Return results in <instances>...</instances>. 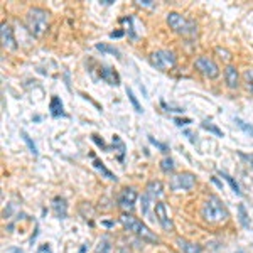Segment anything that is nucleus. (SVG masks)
<instances>
[{
    "label": "nucleus",
    "mask_w": 253,
    "mask_h": 253,
    "mask_svg": "<svg viewBox=\"0 0 253 253\" xmlns=\"http://www.w3.org/2000/svg\"><path fill=\"white\" fill-rule=\"evenodd\" d=\"M22 138H24V142L27 144V147H29V152H31V154L34 155V157H37V147H35V144L32 142V138L26 134V132H22Z\"/></svg>",
    "instance_id": "23"
},
{
    "label": "nucleus",
    "mask_w": 253,
    "mask_h": 253,
    "mask_svg": "<svg viewBox=\"0 0 253 253\" xmlns=\"http://www.w3.org/2000/svg\"><path fill=\"white\" fill-rule=\"evenodd\" d=\"M149 142H151L152 145H155V147H157L160 152H164V154H167V152H169V145H166V144H162V142L155 140V138L151 137V135H149Z\"/></svg>",
    "instance_id": "28"
},
{
    "label": "nucleus",
    "mask_w": 253,
    "mask_h": 253,
    "mask_svg": "<svg viewBox=\"0 0 253 253\" xmlns=\"http://www.w3.org/2000/svg\"><path fill=\"white\" fill-rule=\"evenodd\" d=\"M145 191H147L145 194H149L152 199H157L164 194V184L160 181H151L145 187Z\"/></svg>",
    "instance_id": "14"
},
{
    "label": "nucleus",
    "mask_w": 253,
    "mask_h": 253,
    "mask_svg": "<svg viewBox=\"0 0 253 253\" xmlns=\"http://www.w3.org/2000/svg\"><path fill=\"white\" fill-rule=\"evenodd\" d=\"M201 213H202V218L213 224L223 223L230 218V213H228L226 206L223 204V201L218 196H209L204 204H202Z\"/></svg>",
    "instance_id": "2"
},
{
    "label": "nucleus",
    "mask_w": 253,
    "mask_h": 253,
    "mask_svg": "<svg viewBox=\"0 0 253 253\" xmlns=\"http://www.w3.org/2000/svg\"><path fill=\"white\" fill-rule=\"evenodd\" d=\"M127 96H128V100H130V101H132V105H134L135 112H137V113H142V106H140V103L137 101V98H135L134 91H132L130 88H127Z\"/></svg>",
    "instance_id": "25"
},
{
    "label": "nucleus",
    "mask_w": 253,
    "mask_h": 253,
    "mask_svg": "<svg viewBox=\"0 0 253 253\" xmlns=\"http://www.w3.org/2000/svg\"><path fill=\"white\" fill-rule=\"evenodd\" d=\"M118 221L122 223V226L125 228L127 231H130V233L137 235V236L142 238V240L151 241V243H159V238L155 236V235L152 233L151 230H149L147 224L142 223L140 219H137L135 216L128 215V213H123V215L118 218Z\"/></svg>",
    "instance_id": "3"
},
{
    "label": "nucleus",
    "mask_w": 253,
    "mask_h": 253,
    "mask_svg": "<svg viewBox=\"0 0 253 253\" xmlns=\"http://www.w3.org/2000/svg\"><path fill=\"white\" fill-rule=\"evenodd\" d=\"M49 110H51V115L52 117L64 115V112H63V101L58 98V96H52V98H51V103H49Z\"/></svg>",
    "instance_id": "16"
},
{
    "label": "nucleus",
    "mask_w": 253,
    "mask_h": 253,
    "mask_svg": "<svg viewBox=\"0 0 253 253\" xmlns=\"http://www.w3.org/2000/svg\"><path fill=\"white\" fill-rule=\"evenodd\" d=\"M201 127L204 128V130H208V132H211V134H215V135H218V137H223V132L219 130L218 127L216 125H213V123H209L208 120H204V122L201 123Z\"/></svg>",
    "instance_id": "24"
},
{
    "label": "nucleus",
    "mask_w": 253,
    "mask_h": 253,
    "mask_svg": "<svg viewBox=\"0 0 253 253\" xmlns=\"http://www.w3.org/2000/svg\"><path fill=\"white\" fill-rule=\"evenodd\" d=\"M184 135H186V137L189 138V140L192 142V144H196V138H194V135H192V132H189V130H184Z\"/></svg>",
    "instance_id": "34"
},
{
    "label": "nucleus",
    "mask_w": 253,
    "mask_h": 253,
    "mask_svg": "<svg viewBox=\"0 0 253 253\" xmlns=\"http://www.w3.org/2000/svg\"><path fill=\"white\" fill-rule=\"evenodd\" d=\"M149 61H151V64L155 69H160V71L172 69V67H176V63H177L174 52L167 51V49H159V51L152 52V54L149 56Z\"/></svg>",
    "instance_id": "5"
},
{
    "label": "nucleus",
    "mask_w": 253,
    "mask_h": 253,
    "mask_svg": "<svg viewBox=\"0 0 253 253\" xmlns=\"http://www.w3.org/2000/svg\"><path fill=\"white\" fill-rule=\"evenodd\" d=\"M122 35H123V31H115V32H112V34H110V37L115 39V37H122Z\"/></svg>",
    "instance_id": "35"
},
{
    "label": "nucleus",
    "mask_w": 253,
    "mask_h": 253,
    "mask_svg": "<svg viewBox=\"0 0 253 253\" xmlns=\"http://www.w3.org/2000/svg\"><path fill=\"white\" fill-rule=\"evenodd\" d=\"M243 80H245V83H247V86L250 88V90H253V67H250V69H245Z\"/></svg>",
    "instance_id": "29"
},
{
    "label": "nucleus",
    "mask_w": 253,
    "mask_h": 253,
    "mask_svg": "<svg viewBox=\"0 0 253 253\" xmlns=\"http://www.w3.org/2000/svg\"><path fill=\"white\" fill-rule=\"evenodd\" d=\"M194 66H196V69H198L199 73L204 74V76L209 78V80H215V78L219 76L218 64L213 61L211 58H208V56H199V58L194 61Z\"/></svg>",
    "instance_id": "7"
},
{
    "label": "nucleus",
    "mask_w": 253,
    "mask_h": 253,
    "mask_svg": "<svg viewBox=\"0 0 253 253\" xmlns=\"http://www.w3.org/2000/svg\"><path fill=\"white\" fill-rule=\"evenodd\" d=\"M95 253H112V243H110L108 238L103 236L101 240L98 241V245H96L95 248Z\"/></svg>",
    "instance_id": "17"
},
{
    "label": "nucleus",
    "mask_w": 253,
    "mask_h": 253,
    "mask_svg": "<svg viewBox=\"0 0 253 253\" xmlns=\"http://www.w3.org/2000/svg\"><path fill=\"white\" fill-rule=\"evenodd\" d=\"M216 52H219V54H221V58H224V59L230 58V52L224 51V49H221V48H216Z\"/></svg>",
    "instance_id": "33"
},
{
    "label": "nucleus",
    "mask_w": 253,
    "mask_h": 253,
    "mask_svg": "<svg viewBox=\"0 0 253 253\" xmlns=\"http://www.w3.org/2000/svg\"><path fill=\"white\" fill-rule=\"evenodd\" d=\"M135 201H137V191H135L134 187H125V189H122V192L118 194V199H117L120 208L127 209V211H132V209H134Z\"/></svg>",
    "instance_id": "8"
},
{
    "label": "nucleus",
    "mask_w": 253,
    "mask_h": 253,
    "mask_svg": "<svg viewBox=\"0 0 253 253\" xmlns=\"http://www.w3.org/2000/svg\"><path fill=\"white\" fill-rule=\"evenodd\" d=\"M96 49H98V51H101V52H110V54H113V56H117V58H122V56H120V51L117 48H113V46H110V44H96L95 46Z\"/></svg>",
    "instance_id": "19"
},
{
    "label": "nucleus",
    "mask_w": 253,
    "mask_h": 253,
    "mask_svg": "<svg viewBox=\"0 0 253 253\" xmlns=\"http://www.w3.org/2000/svg\"><path fill=\"white\" fill-rule=\"evenodd\" d=\"M176 243H177V248H179L183 253H202V247L194 243V241L184 240V238H177Z\"/></svg>",
    "instance_id": "12"
},
{
    "label": "nucleus",
    "mask_w": 253,
    "mask_h": 253,
    "mask_svg": "<svg viewBox=\"0 0 253 253\" xmlns=\"http://www.w3.org/2000/svg\"><path fill=\"white\" fill-rule=\"evenodd\" d=\"M224 80H226L228 88L236 90V88L240 86V74H238L236 67L231 66V64H228V66L224 67Z\"/></svg>",
    "instance_id": "11"
},
{
    "label": "nucleus",
    "mask_w": 253,
    "mask_h": 253,
    "mask_svg": "<svg viewBox=\"0 0 253 253\" xmlns=\"http://www.w3.org/2000/svg\"><path fill=\"white\" fill-rule=\"evenodd\" d=\"M120 253H134V252L128 250V248H122V250H120Z\"/></svg>",
    "instance_id": "37"
},
{
    "label": "nucleus",
    "mask_w": 253,
    "mask_h": 253,
    "mask_svg": "<svg viewBox=\"0 0 253 253\" xmlns=\"http://www.w3.org/2000/svg\"><path fill=\"white\" fill-rule=\"evenodd\" d=\"M167 24L174 32L183 35H189V37H194L198 34V26H196L194 20H189L186 17H183L177 12H169L167 14Z\"/></svg>",
    "instance_id": "4"
},
{
    "label": "nucleus",
    "mask_w": 253,
    "mask_h": 253,
    "mask_svg": "<svg viewBox=\"0 0 253 253\" xmlns=\"http://www.w3.org/2000/svg\"><path fill=\"white\" fill-rule=\"evenodd\" d=\"M0 41H2V48L7 49V51H14V49H17V42H16V37H14L12 27L5 22L0 26Z\"/></svg>",
    "instance_id": "10"
},
{
    "label": "nucleus",
    "mask_w": 253,
    "mask_h": 253,
    "mask_svg": "<svg viewBox=\"0 0 253 253\" xmlns=\"http://www.w3.org/2000/svg\"><path fill=\"white\" fill-rule=\"evenodd\" d=\"M196 186V176L192 172H181L172 176L170 179V189L179 192V191H191Z\"/></svg>",
    "instance_id": "6"
},
{
    "label": "nucleus",
    "mask_w": 253,
    "mask_h": 253,
    "mask_svg": "<svg viewBox=\"0 0 253 253\" xmlns=\"http://www.w3.org/2000/svg\"><path fill=\"white\" fill-rule=\"evenodd\" d=\"M154 211H155V218H157V221L160 223V226H162L164 231H174V223L172 219L169 218V215H167V208L164 202H155L154 206Z\"/></svg>",
    "instance_id": "9"
},
{
    "label": "nucleus",
    "mask_w": 253,
    "mask_h": 253,
    "mask_svg": "<svg viewBox=\"0 0 253 253\" xmlns=\"http://www.w3.org/2000/svg\"><path fill=\"white\" fill-rule=\"evenodd\" d=\"M52 208H54V211H56V215L59 216V218H66V209H67V206H66V199L64 198H54V201H52Z\"/></svg>",
    "instance_id": "15"
},
{
    "label": "nucleus",
    "mask_w": 253,
    "mask_h": 253,
    "mask_svg": "<svg viewBox=\"0 0 253 253\" xmlns=\"http://www.w3.org/2000/svg\"><path fill=\"white\" fill-rule=\"evenodd\" d=\"M235 122L238 123V127L241 128L243 132H247L250 137H253V125H250V123H247V122H243L241 118H235Z\"/></svg>",
    "instance_id": "26"
},
{
    "label": "nucleus",
    "mask_w": 253,
    "mask_h": 253,
    "mask_svg": "<svg viewBox=\"0 0 253 253\" xmlns=\"http://www.w3.org/2000/svg\"><path fill=\"white\" fill-rule=\"evenodd\" d=\"M174 167H176V164H174V160L170 157H166V159L160 160V169H162L166 174L174 172Z\"/></svg>",
    "instance_id": "22"
},
{
    "label": "nucleus",
    "mask_w": 253,
    "mask_h": 253,
    "mask_svg": "<svg viewBox=\"0 0 253 253\" xmlns=\"http://www.w3.org/2000/svg\"><path fill=\"white\" fill-rule=\"evenodd\" d=\"M174 122H176V125L184 127V125H187V123H191V120L189 118H174Z\"/></svg>",
    "instance_id": "31"
},
{
    "label": "nucleus",
    "mask_w": 253,
    "mask_h": 253,
    "mask_svg": "<svg viewBox=\"0 0 253 253\" xmlns=\"http://www.w3.org/2000/svg\"><path fill=\"white\" fill-rule=\"evenodd\" d=\"M240 157H243V159H247L248 162H252V167H253V155H245V154H240Z\"/></svg>",
    "instance_id": "36"
},
{
    "label": "nucleus",
    "mask_w": 253,
    "mask_h": 253,
    "mask_svg": "<svg viewBox=\"0 0 253 253\" xmlns=\"http://www.w3.org/2000/svg\"><path fill=\"white\" fill-rule=\"evenodd\" d=\"M137 2V5H140V7H152L154 3H152V0H135Z\"/></svg>",
    "instance_id": "32"
},
{
    "label": "nucleus",
    "mask_w": 253,
    "mask_h": 253,
    "mask_svg": "<svg viewBox=\"0 0 253 253\" xmlns=\"http://www.w3.org/2000/svg\"><path fill=\"white\" fill-rule=\"evenodd\" d=\"M93 166H95V169H98L100 172H101L103 176L106 177V179H110V181H117V176L112 172V170L106 169V167L103 166V162H100V160H96V159H95V160H93Z\"/></svg>",
    "instance_id": "18"
},
{
    "label": "nucleus",
    "mask_w": 253,
    "mask_h": 253,
    "mask_svg": "<svg viewBox=\"0 0 253 253\" xmlns=\"http://www.w3.org/2000/svg\"><path fill=\"white\" fill-rule=\"evenodd\" d=\"M238 219H240L241 226L245 228H250V221H248V215H247V209H245L243 204L238 206Z\"/></svg>",
    "instance_id": "20"
},
{
    "label": "nucleus",
    "mask_w": 253,
    "mask_h": 253,
    "mask_svg": "<svg viewBox=\"0 0 253 253\" xmlns=\"http://www.w3.org/2000/svg\"><path fill=\"white\" fill-rule=\"evenodd\" d=\"M91 138H93V142H95L96 145H98L100 149H103V151H108V147H106V145H105V142H103V140H100V137H98V135H91Z\"/></svg>",
    "instance_id": "30"
},
{
    "label": "nucleus",
    "mask_w": 253,
    "mask_h": 253,
    "mask_svg": "<svg viewBox=\"0 0 253 253\" xmlns=\"http://www.w3.org/2000/svg\"><path fill=\"white\" fill-rule=\"evenodd\" d=\"M219 174H221V176L224 177V179H226V181H228V184H230V186H231V189H233V192H235V194H236V196H241L240 186H238V183H236V181H235V179H233V177H231V176H230V174L223 172V170H221V172H219Z\"/></svg>",
    "instance_id": "21"
},
{
    "label": "nucleus",
    "mask_w": 253,
    "mask_h": 253,
    "mask_svg": "<svg viewBox=\"0 0 253 253\" xmlns=\"http://www.w3.org/2000/svg\"><path fill=\"white\" fill-rule=\"evenodd\" d=\"M100 74H101V80L106 81L108 84H112V86H118L120 84V76L112 69V67L103 66L101 71H100Z\"/></svg>",
    "instance_id": "13"
},
{
    "label": "nucleus",
    "mask_w": 253,
    "mask_h": 253,
    "mask_svg": "<svg viewBox=\"0 0 253 253\" xmlns=\"http://www.w3.org/2000/svg\"><path fill=\"white\" fill-rule=\"evenodd\" d=\"M26 27L34 37H41L49 27V12L42 7H31L26 14Z\"/></svg>",
    "instance_id": "1"
},
{
    "label": "nucleus",
    "mask_w": 253,
    "mask_h": 253,
    "mask_svg": "<svg viewBox=\"0 0 253 253\" xmlns=\"http://www.w3.org/2000/svg\"><path fill=\"white\" fill-rule=\"evenodd\" d=\"M151 196L149 194H144L142 196V213H144L145 216H149V209H151Z\"/></svg>",
    "instance_id": "27"
},
{
    "label": "nucleus",
    "mask_w": 253,
    "mask_h": 253,
    "mask_svg": "<svg viewBox=\"0 0 253 253\" xmlns=\"http://www.w3.org/2000/svg\"><path fill=\"white\" fill-rule=\"evenodd\" d=\"M86 252V247H81V250H80V253H84Z\"/></svg>",
    "instance_id": "38"
}]
</instances>
